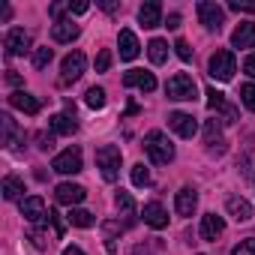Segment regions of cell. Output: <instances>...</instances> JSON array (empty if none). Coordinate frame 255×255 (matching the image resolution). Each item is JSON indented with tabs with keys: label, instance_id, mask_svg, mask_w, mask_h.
Listing matches in <instances>:
<instances>
[{
	"label": "cell",
	"instance_id": "cell-1",
	"mask_svg": "<svg viewBox=\"0 0 255 255\" xmlns=\"http://www.w3.org/2000/svg\"><path fill=\"white\" fill-rule=\"evenodd\" d=\"M144 150H147V156H150L156 165H168V162L174 159V144H171L168 135L159 132V129H150V132L144 135Z\"/></svg>",
	"mask_w": 255,
	"mask_h": 255
},
{
	"label": "cell",
	"instance_id": "cell-2",
	"mask_svg": "<svg viewBox=\"0 0 255 255\" xmlns=\"http://www.w3.org/2000/svg\"><path fill=\"white\" fill-rule=\"evenodd\" d=\"M165 93H168V99H174V102H192V99L198 96V84H195L192 75L174 72V75L168 78V84H165Z\"/></svg>",
	"mask_w": 255,
	"mask_h": 255
},
{
	"label": "cell",
	"instance_id": "cell-3",
	"mask_svg": "<svg viewBox=\"0 0 255 255\" xmlns=\"http://www.w3.org/2000/svg\"><path fill=\"white\" fill-rule=\"evenodd\" d=\"M120 162H123V153H120L117 144H102V147L96 150V168L102 171V177H105L108 183L117 180V174H120Z\"/></svg>",
	"mask_w": 255,
	"mask_h": 255
},
{
	"label": "cell",
	"instance_id": "cell-4",
	"mask_svg": "<svg viewBox=\"0 0 255 255\" xmlns=\"http://www.w3.org/2000/svg\"><path fill=\"white\" fill-rule=\"evenodd\" d=\"M207 72H210V78H216V81H231L234 72H237V60H234V54H231L228 48H219V51L210 57Z\"/></svg>",
	"mask_w": 255,
	"mask_h": 255
},
{
	"label": "cell",
	"instance_id": "cell-5",
	"mask_svg": "<svg viewBox=\"0 0 255 255\" xmlns=\"http://www.w3.org/2000/svg\"><path fill=\"white\" fill-rule=\"evenodd\" d=\"M84 69H87V57H84L81 51H69V54L63 57V63H60V81H63V84L78 81V78L84 75Z\"/></svg>",
	"mask_w": 255,
	"mask_h": 255
},
{
	"label": "cell",
	"instance_id": "cell-6",
	"mask_svg": "<svg viewBox=\"0 0 255 255\" xmlns=\"http://www.w3.org/2000/svg\"><path fill=\"white\" fill-rule=\"evenodd\" d=\"M51 168H54L57 174H78V171H81V150H78V147H66L63 153L54 156Z\"/></svg>",
	"mask_w": 255,
	"mask_h": 255
},
{
	"label": "cell",
	"instance_id": "cell-7",
	"mask_svg": "<svg viewBox=\"0 0 255 255\" xmlns=\"http://www.w3.org/2000/svg\"><path fill=\"white\" fill-rule=\"evenodd\" d=\"M198 18L207 30H219L225 24V9L219 3H210V0H201L198 3Z\"/></svg>",
	"mask_w": 255,
	"mask_h": 255
},
{
	"label": "cell",
	"instance_id": "cell-8",
	"mask_svg": "<svg viewBox=\"0 0 255 255\" xmlns=\"http://www.w3.org/2000/svg\"><path fill=\"white\" fill-rule=\"evenodd\" d=\"M168 126H171L180 138H192L198 132V120L192 114H186V111H171L168 114Z\"/></svg>",
	"mask_w": 255,
	"mask_h": 255
},
{
	"label": "cell",
	"instance_id": "cell-9",
	"mask_svg": "<svg viewBox=\"0 0 255 255\" xmlns=\"http://www.w3.org/2000/svg\"><path fill=\"white\" fill-rule=\"evenodd\" d=\"M3 48H6V57H15V54H24L30 48V33L24 27H12L3 39Z\"/></svg>",
	"mask_w": 255,
	"mask_h": 255
},
{
	"label": "cell",
	"instance_id": "cell-10",
	"mask_svg": "<svg viewBox=\"0 0 255 255\" xmlns=\"http://www.w3.org/2000/svg\"><path fill=\"white\" fill-rule=\"evenodd\" d=\"M21 216H24L30 225H42V222L48 219L45 201H42L39 195H30V198H24V201H21Z\"/></svg>",
	"mask_w": 255,
	"mask_h": 255
},
{
	"label": "cell",
	"instance_id": "cell-11",
	"mask_svg": "<svg viewBox=\"0 0 255 255\" xmlns=\"http://www.w3.org/2000/svg\"><path fill=\"white\" fill-rule=\"evenodd\" d=\"M84 186H78V183H60L57 189H54V198H57V204H66L69 210L72 207H78L81 201H84Z\"/></svg>",
	"mask_w": 255,
	"mask_h": 255
},
{
	"label": "cell",
	"instance_id": "cell-12",
	"mask_svg": "<svg viewBox=\"0 0 255 255\" xmlns=\"http://www.w3.org/2000/svg\"><path fill=\"white\" fill-rule=\"evenodd\" d=\"M204 141H207V153L210 156H222L225 153V138H222V129H219L216 120L204 123Z\"/></svg>",
	"mask_w": 255,
	"mask_h": 255
},
{
	"label": "cell",
	"instance_id": "cell-13",
	"mask_svg": "<svg viewBox=\"0 0 255 255\" xmlns=\"http://www.w3.org/2000/svg\"><path fill=\"white\" fill-rule=\"evenodd\" d=\"M204 96H207V105H210L213 111H222V117H225L222 123H234V120H237V108L225 102V93H219L216 87H210Z\"/></svg>",
	"mask_w": 255,
	"mask_h": 255
},
{
	"label": "cell",
	"instance_id": "cell-14",
	"mask_svg": "<svg viewBox=\"0 0 255 255\" xmlns=\"http://www.w3.org/2000/svg\"><path fill=\"white\" fill-rule=\"evenodd\" d=\"M225 210H228V216H231L234 222H249V219L255 216L252 204H249L246 198H240V195H231V198L225 201Z\"/></svg>",
	"mask_w": 255,
	"mask_h": 255
},
{
	"label": "cell",
	"instance_id": "cell-15",
	"mask_svg": "<svg viewBox=\"0 0 255 255\" xmlns=\"http://www.w3.org/2000/svg\"><path fill=\"white\" fill-rule=\"evenodd\" d=\"M117 210H120V216H123V228H132L135 225V219H138V210H135V201H132V195L129 192H117Z\"/></svg>",
	"mask_w": 255,
	"mask_h": 255
},
{
	"label": "cell",
	"instance_id": "cell-16",
	"mask_svg": "<svg viewBox=\"0 0 255 255\" xmlns=\"http://www.w3.org/2000/svg\"><path fill=\"white\" fill-rule=\"evenodd\" d=\"M195 207H198V192H195L192 186H183V189L174 195V210H177L180 216H192Z\"/></svg>",
	"mask_w": 255,
	"mask_h": 255
},
{
	"label": "cell",
	"instance_id": "cell-17",
	"mask_svg": "<svg viewBox=\"0 0 255 255\" xmlns=\"http://www.w3.org/2000/svg\"><path fill=\"white\" fill-rule=\"evenodd\" d=\"M123 84H126V87H141L144 93L156 90V78H153V72H144V69H129V72L123 75Z\"/></svg>",
	"mask_w": 255,
	"mask_h": 255
},
{
	"label": "cell",
	"instance_id": "cell-18",
	"mask_svg": "<svg viewBox=\"0 0 255 255\" xmlns=\"http://www.w3.org/2000/svg\"><path fill=\"white\" fill-rule=\"evenodd\" d=\"M78 33H81V27H78L72 18H60V21H54V27H51V39H54V42H72V39H78Z\"/></svg>",
	"mask_w": 255,
	"mask_h": 255
},
{
	"label": "cell",
	"instance_id": "cell-19",
	"mask_svg": "<svg viewBox=\"0 0 255 255\" xmlns=\"http://www.w3.org/2000/svg\"><path fill=\"white\" fill-rule=\"evenodd\" d=\"M141 216H144V222H147L150 228H156V231H162V228L168 225V213H165V207H162L159 201H150V204H144Z\"/></svg>",
	"mask_w": 255,
	"mask_h": 255
},
{
	"label": "cell",
	"instance_id": "cell-20",
	"mask_svg": "<svg viewBox=\"0 0 255 255\" xmlns=\"http://www.w3.org/2000/svg\"><path fill=\"white\" fill-rule=\"evenodd\" d=\"M231 45L234 48H255V24L252 21H240L231 33Z\"/></svg>",
	"mask_w": 255,
	"mask_h": 255
},
{
	"label": "cell",
	"instance_id": "cell-21",
	"mask_svg": "<svg viewBox=\"0 0 255 255\" xmlns=\"http://www.w3.org/2000/svg\"><path fill=\"white\" fill-rule=\"evenodd\" d=\"M48 126H51V132H54V135H72V132L78 129L75 114H69V111H60V114H54V117L48 120Z\"/></svg>",
	"mask_w": 255,
	"mask_h": 255
},
{
	"label": "cell",
	"instance_id": "cell-22",
	"mask_svg": "<svg viewBox=\"0 0 255 255\" xmlns=\"http://www.w3.org/2000/svg\"><path fill=\"white\" fill-rule=\"evenodd\" d=\"M9 105L18 108V111H24V114H39V108H42V102H39L36 96L24 93V90H15V93L9 96Z\"/></svg>",
	"mask_w": 255,
	"mask_h": 255
},
{
	"label": "cell",
	"instance_id": "cell-23",
	"mask_svg": "<svg viewBox=\"0 0 255 255\" xmlns=\"http://www.w3.org/2000/svg\"><path fill=\"white\" fill-rule=\"evenodd\" d=\"M225 231V219L216 213H204L201 216V240H216Z\"/></svg>",
	"mask_w": 255,
	"mask_h": 255
},
{
	"label": "cell",
	"instance_id": "cell-24",
	"mask_svg": "<svg viewBox=\"0 0 255 255\" xmlns=\"http://www.w3.org/2000/svg\"><path fill=\"white\" fill-rule=\"evenodd\" d=\"M117 45H120V57H123V60H135L138 51H141V45H138V39H135L132 30H120Z\"/></svg>",
	"mask_w": 255,
	"mask_h": 255
},
{
	"label": "cell",
	"instance_id": "cell-25",
	"mask_svg": "<svg viewBox=\"0 0 255 255\" xmlns=\"http://www.w3.org/2000/svg\"><path fill=\"white\" fill-rule=\"evenodd\" d=\"M138 21H141L144 27H159V24H162V6L156 3V0L144 3V6L138 9Z\"/></svg>",
	"mask_w": 255,
	"mask_h": 255
},
{
	"label": "cell",
	"instance_id": "cell-26",
	"mask_svg": "<svg viewBox=\"0 0 255 255\" xmlns=\"http://www.w3.org/2000/svg\"><path fill=\"white\" fill-rule=\"evenodd\" d=\"M0 126H3V144L15 150V138H18V126L12 120V114H0Z\"/></svg>",
	"mask_w": 255,
	"mask_h": 255
},
{
	"label": "cell",
	"instance_id": "cell-27",
	"mask_svg": "<svg viewBox=\"0 0 255 255\" xmlns=\"http://www.w3.org/2000/svg\"><path fill=\"white\" fill-rule=\"evenodd\" d=\"M147 54H150V63H165V57H168V42L165 39H150L147 42Z\"/></svg>",
	"mask_w": 255,
	"mask_h": 255
},
{
	"label": "cell",
	"instance_id": "cell-28",
	"mask_svg": "<svg viewBox=\"0 0 255 255\" xmlns=\"http://www.w3.org/2000/svg\"><path fill=\"white\" fill-rule=\"evenodd\" d=\"M0 189H3V198L6 201H15V198H21V192H24V183L18 180V177H3V186H0Z\"/></svg>",
	"mask_w": 255,
	"mask_h": 255
},
{
	"label": "cell",
	"instance_id": "cell-29",
	"mask_svg": "<svg viewBox=\"0 0 255 255\" xmlns=\"http://www.w3.org/2000/svg\"><path fill=\"white\" fill-rule=\"evenodd\" d=\"M66 219H69L75 228H90V225L96 222V219H93V213H90V210H84V207H72Z\"/></svg>",
	"mask_w": 255,
	"mask_h": 255
},
{
	"label": "cell",
	"instance_id": "cell-30",
	"mask_svg": "<svg viewBox=\"0 0 255 255\" xmlns=\"http://www.w3.org/2000/svg\"><path fill=\"white\" fill-rule=\"evenodd\" d=\"M51 57H54V51H51L48 45H45V48H36V51H33V66H36V69H45V66L51 63Z\"/></svg>",
	"mask_w": 255,
	"mask_h": 255
},
{
	"label": "cell",
	"instance_id": "cell-31",
	"mask_svg": "<svg viewBox=\"0 0 255 255\" xmlns=\"http://www.w3.org/2000/svg\"><path fill=\"white\" fill-rule=\"evenodd\" d=\"M132 183H135V186H147V183H150V171L144 168V162L132 165Z\"/></svg>",
	"mask_w": 255,
	"mask_h": 255
},
{
	"label": "cell",
	"instance_id": "cell-32",
	"mask_svg": "<svg viewBox=\"0 0 255 255\" xmlns=\"http://www.w3.org/2000/svg\"><path fill=\"white\" fill-rule=\"evenodd\" d=\"M87 105L90 108H102L105 105V90L102 87H90L87 90Z\"/></svg>",
	"mask_w": 255,
	"mask_h": 255
},
{
	"label": "cell",
	"instance_id": "cell-33",
	"mask_svg": "<svg viewBox=\"0 0 255 255\" xmlns=\"http://www.w3.org/2000/svg\"><path fill=\"white\" fill-rule=\"evenodd\" d=\"M240 102H243L249 111H255V84H243V87H240Z\"/></svg>",
	"mask_w": 255,
	"mask_h": 255
},
{
	"label": "cell",
	"instance_id": "cell-34",
	"mask_svg": "<svg viewBox=\"0 0 255 255\" xmlns=\"http://www.w3.org/2000/svg\"><path fill=\"white\" fill-rule=\"evenodd\" d=\"M30 240L36 243V249H48V243H51V240H48V234H45L39 225H33V228H30Z\"/></svg>",
	"mask_w": 255,
	"mask_h": 255
},
{
	"label": "cell",
	"instance_id": "cell-35",
	"mask_svg": "<svg viewBox=\"0 0 255 255\" xmlns=\"http://www.w3.org/2000/svg\"><path fill=\"white\" fill-rule=\"evenodd\" d=\"M231 255H255V237H246V240H240V243L231 249Z\"/></svg>",
	"mask_w": 255,
	"mask_h": 255
},
{
	"label": "cell",
	"instance_id": "cell-36",
	"mask_svg": "<svg viewBox=\"0 0 255 255\" xmlns=\"http://www.w3.org/2000/svg\"><path fill=\"white\" fill-rule=\"evenodd\" d=\"M174 48H177V57H180V60H192V48H189V42H186V39H177V42H174Z\"/></svg>",
	"mask_w": 255,
	"mask_h": 255
},
{
	"label": "cell",
	"instance_id": "cell-37",
	"mask_svg": "<svg viewBox=\"0 0 255 255\" xmlns=\"http://www.w3.org/2000/svg\"><path fill=\"white\" fill-rule=\"evenodd\" d=\"M111 66V51H99L96 54V72H108Z\"/></svg>",
	"mask_w": 255,
	"mask_h": 255
},
{
	"label": "cell",
	"instance_id": "cell-38",
	"mask_svg": "<svg viewBox=\"0 0 255 255\" xmlns=\"http://www.w3.org/2000/svg\"><path fill=\"white\" fill-rule=\"evenodd\" d=\"M36 141H39V150H51L54 147V132H39Z\"/></svg>",
	"mask_w": 255,
	"mask_h": 255
},
{
	"label": "cell",
	"instance_id": "cell-39",
	"mask_svg": "<svg viewBox=\"0 0 255 255\" xmlns=\"http://www.w3.org/2000/svg\"><path fill=\"white\" fill-rule=\"evenodd\" d=\"M228 9H234V12H255V3H240V0H231Z\"/></svg>",
	"mask_w": 255,
	"mask_h": 255
},
{
	"label": "cell",
	"instance_id": "cell-40",
	"mask_svg": "<svg viewBox=\"0 0 255 255\" xmlns=\"http://www.w3.org/2000/svg\"><path fill=\"white\" fill-rule=\"evenodd\" d=\"M243 72H246L249 78H255V54H249V57L243 60Z\"/></svg>",
	"mask_w": 255,
	"mask_h": 255
},
{
	"label": "cell",
	"instance_id": "cell-41",
	"mask_svg": "<svg viewBox=\"0 0 255 255\" xmlns=\"http://www.w3.org/2000/svg\"><path fill=\"white\" fill-rule=\"evenodd\" d=\"M63 9H69V3H51V15H54V21H60Z\"/></svg>",
	"mask_w": 255,
	"mask_h": 255
},
{
	"label": "cell",
	"instance_id": "cell-42",
	"mask_svg": "<svg viewBox=\"0 0 255 255\" xmlns=\"http://www.w3.org/2000/svg\"><path fill=\"white\" fill-rule=\"evenodd\" d=\"M132 255H153V246H150V243H138V246L132 249Z\"/></svg>",
	"mask_w": 255,
	"mask_h": 255
},
{
	"label": "cell",
	"instance_id": "cell-43",
	"mask_svg": "<svg viewBox=\"0 0 255 255\" xmlns=\"http://www.w3.org/2000/svg\"><path fill=\"white\" fill-rule=\"evenodd\" d=\"M90 6L84 3V0H78V3H69V12H75V15H81V12H87Z\"/></svg>",
	"mask_w": 255,
	"mask_h": 255
},
{
	"label": "cell",
	"instance_id": "cell-44",
	"mask_svg": "<svg viewBox=\"0 0 255 255\" xmlns=\"http://www.w3.org/2000/svg\"><path fill=\"white\" fill-rule=\"evenodd\" d=\"M165 27H168V30H177V27H180V15H177V12H171V15H168V21H165Z\"/></svg>",
	"mask_w": 255,
	"mask_h": 255
},
{
	"label": "cell",
	"instance_id": "cell-45",
	"mask_svg": "<svg viewBox=\"0 0 255 255\" xmlns=\"http://www.w3.org/2000/svg\"><path fill=\"white\" fill-rule=\"evenodd\" d=\"M63 255H84V249H81V246H66Z\"/></svg>",
	"mask_w": 255,
	"mask_h": 255
},
{
	"label": "cell",
	"instance_id": "cell-46",
	"mask_svg": "<svg viewBox=\"0 0 255 255\" xmlns=\"http://www.w3.org/2000/svg\"><path fill=\"white\" fill-rule=\"evenodd\" d=\"M6 81H9V84H21V78H18V75H15L12 69H9V75H6Z\"/></svg>",
	"mask_w": 255,
	"mask_h": 255
}]
</instances>
